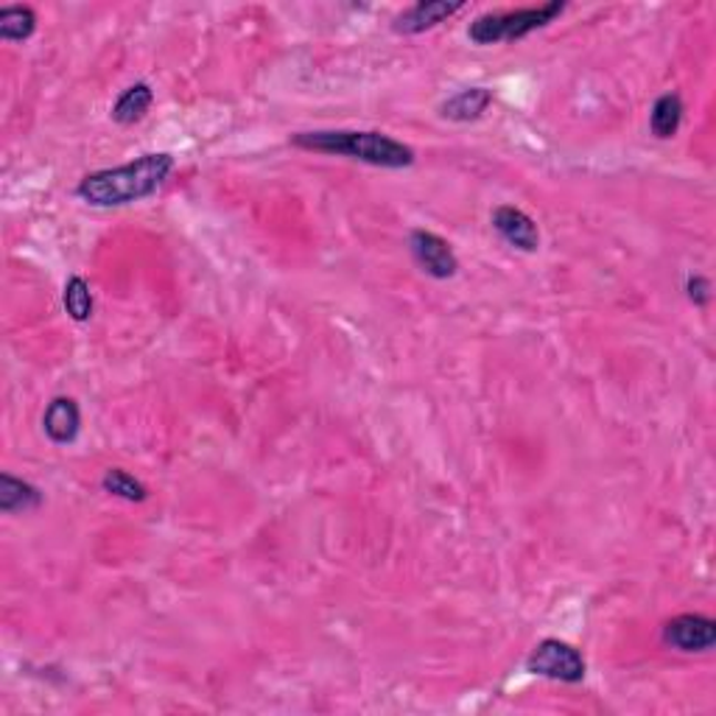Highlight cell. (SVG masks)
<instances>
[{"instance_id": "6da1fadb", "label": "cell", "mask_w": 716, "mask_h": 716, "mask_svg": "<svg viewBox=\"0 0 716 716\" xmlns=\"http://www.w3.org/2000/svg\"><path fill=\"white\" fill-rule=\"evenodd\" d=\"M174 172V157L166 152L143 155L115 168L87 174L76 185V196L93 208H121L157 194Z\"/></svg>"}, {"instance_id": "5bb4252c", "label": "cell", "mask_w": 716, "mask_h": 716, "mask_svg": "<svg viewBox=\"0 0 716 716\" xmlns=\"http://www.w3.org/2000/svg\"><path fill=\"white\" fill-rule=\"evenodd\" d=\"M37 31V12L23 3L0 9V40L25 42Z\"/></svg>"}, {"instance_id": "3957f363", "label": "cell", "mask_w": 716, "mask_h": 716, "mask_svg": "<svg viewBox=\"0 0 716 716\" xmlns=\"http://www.w3.org/2000/svg\"><path fill=\"white\" fill-rule=\"evenodd\" d=\"M565 3L562 0H551L543 7H529L516 9V12H487L470 23L468 37L476 45H496V42H516L529 37L532 31L546 29L549 23H554V18H560Z\"/></svg>"}, {"instance_id": "8fae6325", "label": "cell", "mask_w": 716, "mask_h": 716, "mask_svg": "<svg viewBox=\"0 0 716 716\" xmlns=\"http://www.w3.org/2000/svg\"><path fill=\"white\" fill-rule=\"evenodd\" d=\"M490 104H492V93L487 87L459 90V93L450 95L448 101H443L439 115L448 121H456V124H468V121L481 118Z\"/></svg>"}, {"instance_id": "ba28073f", "label": "cell", "mask_w": 716, "mask_h": 716, "mask_svg": "<svg viewBox=\"0 0 716 716\" xmlns=\"http://www.w3.org/2000/svg\"><path fill=\"white\" fill-rule=\"evenodd\" d=\"M463 0H456V3H448V0H421V3L408 7L403 14H397L392 29H395L397 34H423V31L434 29V25L454 18L456 12H463Z\"/></svg>"}, {"instance_id": "7c38bea8", "label": "cell", "mask_w": 716, "mask_h": 716, "mask_svg": "<svg viewBox=\"0 0 716 716\" xmlns=\"http://www.w3.org/2000/svg\"><path fill=\"white\" fill-rule=\"evenodd\" d=\"M155 104V90L146 82H137L126 87L113 104V121L121 126H135L146 118V113Z\"/></svg>"}, {"instance_id": "9a60e30c", "label": "cell", "mask_w": 716, "mask_h": 716, "mask_svg": "<svg viewBox=\"0 0 716 716\" xmlns=\"http://www.w3.org/2000/svg\"><path fill=\"white\" fill-rule=\"evenodd\" d=\"M62 302H65V311L73 322H87L93 317V291H90L87 280L79 278V274H73L65 283Z\"/></svg>"}, {"instance_id": "5b68a950", "label": "cell", "mask_w": 716, "mask_h": 716, "mask_svg": "<svg viewBox=\"0 0 716 716\" xmlns=\"http://www.w3.org/2000/svg\"><path fill=\"white\" fill-rule=\"evenodd\" d=\"M408 249L415 255L417 267L434 280H448L459 272V258L443 236L428 230H415L408 236Z\"/></svg>"}, {"instance_id": "7a4b0ae2", "label": "cell", "mask_w": 716, "mask_h": 716, "mask_svg": "<svg viewBox=\"0 0 716 716\" xmlns=\"http://www.w3.org/2000/svg\"><path fill=\"white\" fill-rule=\"evenodd\" d=\"M294 146L322 155L350 157L375 168H408L415 163V148L384 132H353V129H320L294 135Z\"/></svg>"}, {"instance_id": "4fadbf2b", "label": "cell", "mask_w": 716, "mask_h": 716, "mask_svg": "<svg viewBox=\"0 0 716 716\" xmlns=\"http://www.w3.org/2000/svg\"><path fill=\"white\" fill-rule=\"evenodd\" d=\"M683 113H686V107H683L681 95L663 93L661 98L652 104V113H650L652 135H655L657 141H670V137H675L683 124Z\"/></svg>"}, {"instance_id": "277c9868", "label": "cell", "mask_w": 716, "mask_h": 716, "mask_svg": "<svg viewBox=\"0 0 716 716\" xmlns=\"http://www.w3.org/2000/svg\"><path fill=\"white\" fill-rule=\"evenodd\" d=\"M527 672L549 681L560 683H582L585 681V657L577 646L565 644L560 639H546L540 641L532 650V655L527 657Z\"/></svg>"}, {"instance_id": "8992f818", "label": "cell", "mask_w": 716, "mask_h": 716, "mask_svg": "<svg viewBox=\"0 0 716 716\" xmlns=\"http://www.w3.org/2000/svg\"><path fill=\"white\" fill-rule=\"evenodd\" d=\"M663 641L677 652H708L716 644V622L699 613H683L666 622Z\"/></svg>"}, {"instance_id": "52a82bcc", "label": "cell", "mask_w": 716, "mask_h": 716, "mask_svg": "<svg viewBox=\"0 0 716 716\" xmlns=\"http://www.w3.org/2000/svg\"><path fill=\"white\" fill-rule=\"evenodd\" d=\"M492 227L509 247L521 249V252H538L540 249V230L529 214H523L516 205H501L490 216Z\"/></svg>"}, {"instance_id": "2e32d148", "label": "cell", "mask_w": 716, "mask_h": 716, "mask_svg": "<svg viewBox=\"0 0 716 716\" xmlns=\"http://www.w3.org/2000/svg\"><path fill=\"white\" fill-rule=\"evenodd\" d=\"M101 487H104V492H110V496L124 498V501L132 504H141L148 498L146 485L137 481L132 474H126L124 468H110L107 474H104V479H101Z\"/></svg>"}, {"instance_id": "30bf717a", "label": "cell", "mask_w": 716, "mask_h": 716, "mask_svg": "<svg viewBox=\"0 0 716 716\" xmlns=\"http://www.w3.org/2000/svg\"><path fill=\"white\" fill-rule=\"evenodd\" d=\"M42 507V492L31 481L18 479L12 474H0V512L3 516H18Z\"/></svg>"}, {"instance_id": "e0dca14e", "label": "cell", "mask_w": 716, "mask_h": 716, "mask_svg": "<svg viewBox=\"0 0 716 716\" xmlns=\"http://www.w3.org/2000/svg\"><path fill=\"white\" fill-rule=\"evenodd\" d=\"M686 294L694 305H708L710 300L708 278H703V274H692V278L686 280Z\"/></svg>"}, {"instance_id": "9c48e42d", "label": "cell", "mask_w": 716, "mask_h": 716, "mask_svg": "<svg viewBox=\"0 0 716 716\" xmlns=\"http://www.w3.org/2000/svg\"><path fill=\"white\" fill-rule=\"evenodd\" d=\"M42 432L54 445H71L76 443L79 432H82V412L73 397H54L48 403L45 415H42Z\"/></svg>"}]
</instances>
